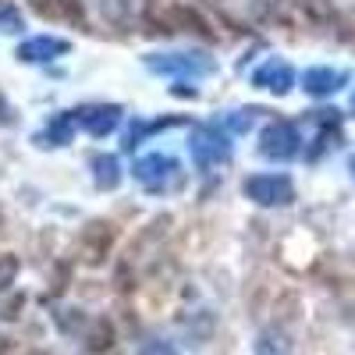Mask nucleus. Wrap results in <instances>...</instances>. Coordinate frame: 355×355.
I'll list each match as a JSON object with an SVG mask.
<instances>
[{"mask_svg":"<svg viewBox=\"0 0 355 355\" xmlns=\"http://www.w3.org/2000/svg\"><path fill=\"white\" fill-rule=\"evenodd\" d=\"M110 245H114V224L107 220H93V224H85L82 234H78V242H75V252L82 263L89 266H96L110 256Z\"/></svg>","mask_w":355,"mask_h":355,"instance_id":"nucleus-1","label":"nucleus"},{"mask_svg":"<svg viewBox=\"0 0 355 355\" xmlns=\"http://www.w3.org/2000/svg\"><path fill=\"white\" fill-rule=\"evenodd\" d=\"M15 274H18V259L11 252H4L0 256V291H8L15 284Z\"/></svg>","mask_w":355,"mask_h":355,"instance_id":"nucleus-11","label":"nucleus"},{"mask_svg":"<svg viewBox=\"0 0 355 355\" xmlns=\"http://www.w3.org/2000/svg\"><path fill=\"white\" fill-rule=\"evenodd\" d=\"M142 355H178V348L167 345V341H146L142 345Z\"/></svg>","mask_w":355,"mask_h":355,"instance_id":"nucleus-12","label":"nucleus"},{"mask_svg":"<svg viewBox=\"0 0 355 355\" xmlns=\"http://www.w3.org/2000/svg\"><path fill=\"white\" fill-rule=\"evenodd\" d=\"M245 196L263 202V206H281V202L295 199V189L284 174H259V178H249L245 182Z\"/></svg>","mask_w":355,"mask_h":355,"instance_id":"nucleus-2","label":"nucleus"},{"mask_svg":"<svg viewBox=\"0 0 355 355\" xmlns=\"http://www.w3.org/2000/svg\"><path fill=\"white\" fill-rule=\"evenodd\" d=\"M0 220H4V214H0Z\"/></svg>","mask_w":355,"mask_h":355,"instance_id":"nucleus-14","label":"nucleus"},{"mask_svg":"<svg viewBox=\"0 0 355 355\" xmlns=\"http://www.w3.org/2000/svg\"><path fill=\"white\" fill-rule=\"evenodd\" d=\"M210 4L234 25H249L266 15V0H210Z\"/></svg>","mask_w":355,"mask_h":355,"instance_id":"nucleus-4","label":"nucleus"},{"mask_svg":"<svg viewBox=\"0 0 355 355\" xmlns=\"http://www.w3.org/2000/svg\"><path fill=\"white\" fill-rule=\"evenodd\" d=\"M110 341H114V327L107 320H93V327H89V334H85V348L103 352V348H110Z\"/></svg>","mask_w":355,"mask_h":355,"instance_id":"nucleus-8","label":"nucleus"},{"mask_svg":"<svg viewBox=\"0 0 355 355\" xmlns=\"http://www.w3.org/2000/svg\"><path fill=\"white\" fill-rule=\"evenodd\" d=\"M341 82H345V75H341V71H331V68H313V71H306V89H309L313 96H331Z\"/></svg>","mask_w":355,"mask_h":355,"instance_id":"nucleus-5","label":"nucleus"},{"mask_svg":"<svg viewBox=\"0 0 355 355\" xmlns=\"http://www.w3.org/2000/svg\"><path fill=\"white\" fill-rule=\"evenodd\" d=\"M352 167H355V164H352Z\"/></svg>","mask_w":355,"mask_h":355,"instance_id":"nucleus-16","label":"nucleus"},{"mask_svg":"<svg viewBox=\"0 0 355 355\" xmlns=\"http://www.w3.org/2000/svg\"><path fill=\"white\" fill-rule=\"evenodd\" d=\"M18 306H21V299H11V302H8V306H4V316H18V313H15V309H18Z\"/></svg>","mask_w":355,"mask_h":355,"instance_id":"nucleus-13","label":"nucleus"},{"mask_svg":"<svg viewBox=\"0 0 355 355\" xmlns=\"http://www.w3.org/2000/svg\"><path fill=\"white\" fill-rule=\"evenodd\" d=\"M256 82H259L263 89H274V93H284V89L291 85V68H288L284 61H270L266 68H259V71H256Z\"/></svg>","mask_w":355,"mask_h":355,"instance_id":"nucleus-6","label":"nucleus"},{"mask_svg":"<svg viewBox=\"0 0 355 355\" xmlns=\"http://www.w3.org/2000/svg\"><path fill=\"white\" fill-rule=\"evenodd\" d=\"M64 50H68V43H61V40H36V43L21 46L18 57H25V61H43L40 53H64Z\"/></svg>","mask_w":355,"mask_h":355,"instance_id":"nucleus-9","label":"nucleus"},{"mask_svg":"<svg viewBox=\"0 0 355 355\" xmlns=\"http://www.w3.org/2000/svg\"><path fill=\"white\" fill-rule=\"evenodd\" d=\"M263 157H274V160H288L299 153V132H295L288 121H277L263 132Z\"/></svg>","mask_w":355,"mask_h":355,"instance_id":"nucleus-3","label":"nucleus"},{"mask_svg":"<svg viewBox=\"0 0 355 355\" xmlns=\"http://www.w3.org/2000/svg\"><path fill=\"white\" fill-rule=\"evenodd\" d=\"M252 355H288V348H284V341L277 338V334H259V341H256V352Z\"/></svg>","mask_w":355,"mask_h":355,"instance_id":"nucleus-10","label":"nucleus"},{"mask_svg":"<svg viewBox=\"0 0 355 355\" xmlns=\"http://www.w3.org/2000/svg\"><path fill=\"white\" fill-rule=\"evenodd\" d=\"M96 8H100V15L110 21V25H132L135 21V15H132V0H96Z\"/></svg>","mask_w":355,"mask_h":355,"instance_id":"nucleus-7","label":"nucleus"},{"mask_svg":"<svg viewBox=\"0 0 355 355\" xmlns=\"http://www.w3.org/2000/svg\"><path fill=\"white\" fill-rule=\"evenodd\" d=\"M352 107H355V100H352Z\"/></svg>","mask_w":355,"mask_h":355,"instance_id":"nucleus-15","label":"nucleus"}]
</instances>
